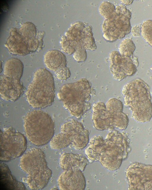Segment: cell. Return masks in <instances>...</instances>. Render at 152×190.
<instances>
[{
	"label": "cell",
	"instance_id": "7a4b0ae2",
	"mask_svg": "<svg viewBox=\"0 0 152 190\" xmlns=\"http://www.w3.org/2000/svg\"><path fill=\"white\" fill-rule=\"evenodd\" d=\"M125 105L132 111V116L138 122H149L152 118V103L149 86L140 78L125 85L122 90Z\"/></svg>",
	"mask_w": 152,
	"mask_h": 190
},
{
	"label": "cell",
	"instance_id": "484cf974",
	"mask_svg": "<svg viewBox=\"0 0 152 190\" xmlns=\"http://www.w3.org/2000/svg\"><path fill=\"white\" fill-rule=\"evenodd\" d=\"M122 4L124 5H129L131 4L133 1V0H121Z\"/></svg>",
	"mask_w": 152,
	"mask_h": 190
},
{
	"label": "cell",
	"instance_id": "44dd1931",
	"mask_svg": "<svg viewBox=\"0 0 152 190\" xmlns=\"http://www.w3.org/2000/svg\"><path fill=\"white\" fill-rule=\"evenodd\" d=\"M99 10L100 14L105 19L112 17L116 11V6L113 3L104 1L100 5Z\"/></svg>",
	"mask_w": 152,
	"mask_h": 190
},
{
	"label": "cell",
	"instance_id": "4fadbf2b",
	"mask_svg": "<svg viewBox=\"0 0 152 190\" xmlns=\"http://www.w3.org/2000/svg\"><path fill=\"white\" fill-rule=\"evenodd\" d=\"M129 190H152V165L136 162L126 171Z\"/></svg>",
	"mask_w": 152,
	"mask_h": 190
},
{
	"label": "cell",
	"instance_id": "52a82bcc",
	"mask_svg": "<svg viewBox=\"0 0 152 190\" xmlns=\"http://www.w3.org/2000/svg\"><path fill=\"white\" fill-rule=\"evenodd\" d=\"M24 126L27 139L37 146L46 144L54 136V121L48 113L42 110L28 113L24 118Z\"/></svg>",
	"mask_w": 152,
	"mask_h": 190
},
{
	"label": "cell",
	"instance_id": "8fae6325",
	"mask_svg": "<svg viewBox=\"0 0 152 190\" xmlns=\"http://www.w3.org/2000/svg\"><path fill=\"white\" fill-rule=\"evenodd\" d=\"M27 141L25 136L10 127L0 131V160L8 162L17 158L26 151Z\"/></svg>",
	"mask_w": 152,
	"mask_h": 190
},
{
	"label": "cell",
	"instance_id": "ba28073f",
	"mask_svg": "<svg viewBox=\"0 0 152 190\" xmlns=\"http://www.w3.org/2000/svg\"><path fill=\"white\" fill-rule=\"evenodd\" d=\"M24 66L19 59L11 58L5 62L0 76V94L3 99L14 102L23 94L24 88L20 80Z\"/></svg>",
	"mask_w": 152,
	"mask_h": 190
},
{
	"label": "cell",
	"instance_id": "5b68a950",
	"mask_svg": "<svg viewBox=\"0 0 152 190\" xmlns=\"http://www.w3.org/2000/svg\"><path fill=\"white\" fill-rule=\"evenodd\" d=\"M91 93L89 83L84 79L63 85L58 96L70 114L80 118L91 108L88 102L90 99Z\"/></svg>",
	"mask_w": 152,
	"mask_h": 190
},
{
	"label": "cell",
	"instance_id": "9a60e30c",
	"mask_svg": "<svg viewBox=\"0 0 152 190\" xmlns=\"http://www.w3.org/2000/svg\"><path fill=\"white\" fill-rule=\"evenodd\" d=\"M64 35L68 39L76 42L86 50L94 51L96 48L92 26L86 23L80 21L74 23Z\"/></svg>",
	"mask_w": 152,
	"mask_h": 190
},
{
	"label": "cell",
	"instance_id": "d6986e66",
	"mask_svg": "<svg viewBox=\"0 0 152 190\" xmlns=\"http://www.w3.org/2000/svg\"><path fill=\"white\" fill-rule=\"evenodd\" d=\"M0 187L4 190H26L24 184L13 176L8 166L3 162L0 163Z\"/></svg>",
	"mask_w": 152,
	"mask_h": 190
},
{
	"label": "cell",
	"instance_id": "30bf717a",
	"mask_svg": "<svg viewBox=\"0 0 152 190\" xmlns=\"http://www.w3.org/2000/svg\"><path fill=\"white\" fill-rule=\"evenodd\" d=\"M131 12L122 4L116 6V11L110 18L105 19L102 26L103 37L106 40L121 39L129 34L132 29Z\"/></svg>",
	"mask_w": 152,
	"mask_h": 190
},
{
	"label": "cell",
	"instance_id": "ac0fdd59",
	"mask_svg": "<svg viewBox=\"0 0 152 190\" xmlns=\"http://www.w3.org/2000/svg\"><path fill=\"white\" fill-rule=\"evenodd\" d=\"M89 162L87 158L82 154L64 153L60 156L59 163L64 170L76 169L83 171Z\"/></svg>",
	"mask_w": 152,
	"mask_h": 190
},
{
	"label": "cell",
	"instance_id": "603a6c76",
	"mask_svg": "<svg viewBox=\"0 0 152 190\" xmlns=\"http://www.w3.org/2000/svg\"><path fill=\"white\" fill-rule=\"evenodd\" d=\"M60 44L62 50L69 55L73 54L75 49L72 42L63 35L61 38Z\"/></svg>",
	"mask_w": 152,
	"mask_h": 190
},
{
	"label": "cell",
	"instance_id": "5bb4252c",
	"mask_svg": "<svg viewBox=\"0 0 152 190\" xmlns=\"http://www.w3.org/2000/svg\"><path fill=\"white\" fill-rule=\"evenodd\" d=\"M110 69L114 78L119 81L127 77L134 75L139 65L138 58L134 56L127 57L121 55L118 51H113L110 54Z\"/></svg>",
	"mask_w": 152,
	"mask_h": 190
},
{
	"label": "cell",
	"instance_id": "6da1fadb",
	"mask_svg": "<svg viewBox=\"0 0 152 190\" xmlns=\"http://www.w3.org/2000/svg\"><path fill=\"white\" fill-rule=\"evenodd\" d=\"M85 153L89 162L99 161L107 169L114 171L120 167L130 151V141L126 134L112 130L104 139L95 136L89 140Z\"/></svg>",
	"mask_w": 152,
	"mask_h": 190
},
{
	"label": "cell",
	"instance_id": "9c48e42d",
	"mask_svg": "<svg viewBox=\"0 0 152 190\" xmlns=\"http://www.w3.org/2000/svg\"><path fill=\"white\" fill-rule=\"evenodd\" d=\"M89 141L88 130L81 123L72 119L61 126L60 133L53 136L50 145L54 150H60L71 145L76 150H81L88 145Z\"/></svg>",
	"mask_w": 152,
	"mask_h": 190
},
{
	"label": "cell",
	"instance_id": "277c9868",
	"mask_svg": "<svg viewBox=\"0 0 152 190\" xmlns=\"http://www.w3.org/2000/svg\"><path fill=\"white\" fill-rule=\"evenodd\" d=\"M123 109L122 102L115 98L110 99L106 104L101 102L94 104L92 116L94 127L100 131L126 129L129 119Z\"/></svg>",
	"mask_w": 152,
	"mask_h": 190
},
{
	"label": "cell",
	"instance_id": "7402d4cb",
	"mask_svg": "<svg viewBox=\"0 0 152 190\" xmlns=\"http://www.w3.org/2000/svg\"><path fill=\"white\" fill-rule=\"evenodd\" d=\"M141 35L144 39L152 47V20L144 21L141 25Z\"/></svg>",
	"mask_w": 152,
	"mask_h": 190
},
{
	"label": "cell",
	"instance_id": "4316f807",
	"mask_svg": "<svg viewBox=\"0 0 152 190\" xmlns=\"http://www.w3.org/2000/svg\"><path fill=\"white\" fill-rule=\"evenodd\" d=\"M151 71H152V67L151 68Z\"/></svg>",
	"mask_w": 152,
	"mask_h": 190
},
{
	"label": "cell",
	"instance_id": "2e32d148",
	"mask_svg": "<svg viewBox=\"0 0 152 190\" xmlns=\"http://www.w3.org/2000/svg\"><path fill=\"white\" fill-rule=\"evenodd\" d=\"M44 62L50 70L53 72L57 78L61 80H66L70 76V72L66 66L65 56L57 50L47 51L44 56Z\"/></svg>",
	"mask_w": 152,
	"mask_h": 190
},
{
	"label": "cell",
	"instance_id": "3957f363",
	"mask_svg": "<svg viewBox=\"0 0 152 190\" xmlns=\"http://www.w3.org/2000/svg\"><path fill=\"white\" fill-rule=\"evenodd\" d=\"M21 169L27 174L26 182L32 190H41L48 184L52 171L47 165L43 151L32 148L23 154L20 160Z\"/></svg>",
	"mask_w": 152,
	"mask_h": 190
},
{
	"label": "cell",
	"instance_id": "8992f818",
	"mask_svg": "<svg viewBox=\"0 0 152 190\" xmlns=\"http://www.w3.org/2000/svg\"><path fill=\"white\" fill-rule=\"evenodd\" d=\"M55 93L54 79L51 73L45 68L37 69L26 93L29 104L35 108L49 107L54 102Z\"/></svg>",
	"mask_w": 152,
	"mask_h": 190
},
{
	"label": "cell",
	"instance_id": "e0dca14e",
	"mask_svg": "<svg viewBox=\"0 0 152 190\" xmlns=\"http://www.w3.org/2000/svg\"><path fill=\"white\" fill-rule=\"evenodd\" d=\"M58 183L59 189L61 190H83L86 185L82 171L76 169L64 170L58 178Z\"/></svg>",
	"mask_w": 152,
	"mask_h": 190
},
{
	"label": "cell",
	"instance_id": "d4e9b609",
	"mask_svg": "<svg viewBox=\"0 0 152 190\" xmlns=\"http://www.w3.org/2000/svg\"><path fill=\"white\" fill-rule=\"evenodd\" d=\"M141 25L139 24L132 28L131 32L133 36L139 37L141 35Z\"/></svg>",
	"mask_w": 152,
	"mask_h": 190
},
{
	"label": "cell",
	"instance_id": "ffe728a7",
	"mask_svg": "<svg viewBox=\"0 0 152 190\" xmlns=\"http://www.w3.org/2000/svg\"><path fill=\"white\" fill-rule=\"evenodd\" d=\"M136 47L132 39L127 38L123 40L119 47V52L122 55L129 57L134 56Z\"/></svg>",
	"mask_w": 152,
	"mask_h": 190
},
{
	"label": "cell",
	"instance_id": "7c38bea8",
	"mask_svg": "<svg viewBox=\"0 0 152 190\" xmlns=\"http://www.w3.org/2000/svg\"><path fill=\"white\" fill-rule=\"evenodd\" d=\"M42 36L41 34L37 38L33 39L23 33L19 28H13L10 31L5 46L12 54L25 56L42 49Z\"/></svg>",
	"mask_w": 152,
	"mask_h": 190
},
{
	"label": "cell",
	"instance_id": "cb8c5ba5",
	"mask_svg": "<svg viewBox=\"0 0 152 190\" xmlns=\"http://www.w3.org/2000/svg\"><path fill=\"white\" fill-rule=\"evenodd\" d=\"M73 54V58L77 62H83L86 60L87 53L86 49L83 47L77 48Z\"/></svg>",
	"mask_w": 152,
	"mask_h": 190
}]
</instances>
